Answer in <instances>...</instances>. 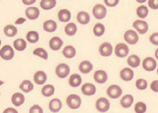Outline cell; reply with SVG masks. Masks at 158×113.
I'll return each mask as SVG.
<instances>
[{"instance_id": "1", "label": "cell", "mask_w": 158, "mask_h": 113, "mask_svg": "<svg viewBox=\"0 0 158 113\" xmlns=\"http://www.w3.org/2000/svg\"><path fill=\"white\" fill-rule=\"evenodd\" d=\"M66 102L69 107L71 109H77L81 107L82 100L81 97L76 94H72L68 96Z\"/></svg>"}, {"instance_id": "2", "label": "cell", "mask_w": 158, "mask_h": 113, "mask_svg": "<svg viewBox=\"0 0 158 113\" xmlns=\"http://www.w3.org/2000/svg\"><path fill=\"white\" fill-rule=\"evenodd\" d=\"M15 55L14 49L9 45L3 46L0 49V56L5 60H10L14 58Z\"/></svg>"}, {"instance_id": "3", "label": "cell", "mask_w": 158, "mask_h": 113, "mask_svg": "<svg viewBox=\"0 0 158 113\" xmlns=\"http://www.w3.org/2000/svg\"><path fill=\"white\" fill-rule=\"evenodd\" d=\"M70 69L69 66L64 63H61L57 65L56 68L55 72L57 77L60 79H64L70 73Z\"/></svg>"}, {"instance_id": "4", "label": "cell", "mask_w": 158, "mask_h": 113, "mask_svg": "<svg viewBox=\"0 0 158 113\" xmlns=\"http://www.w3.org/2000/svg\"><path fill=\"white\" fill-rule=\"evenodd\" d=\"M107 14V10L106 7L102 4L96 5L92 9V14L94 18L97 19H104Z\"/></svg>"}, {"instance_id": "5", "label": "cell", "mask_w": 158, "mask_h": 113, "mask_svg": "<svg viewBox=\"0 0 158 113\" xmlns=\"http://www.w3.org/2000/svg\"><path fill=\"white\" fill-rule=\"evenodd\" d=\"M124 39L128 44L134 45L139 41V35L134 30H128L124 33Z\"/></svg>"}, {"instance_id": "6", "label": "cell", "mask_w": 158, "mask_h": 113, "mask_svg": "<svg viewBox=\"0 0 158 113\" xmlns=\"http://www.w3.org/2000/svg\"><path fill=\"white\" fill-rule=\"evenodd\" d=\"M110 107V102L106 98H99L96 102V108L100 112H106Z\"/></svg>"}, {"instance_id": "7", "label": "cell", "mask_w": 158, "mask_h": 113, "mask_svg": "<svg viewBox=\"0 0 158 113\" xmlns=\"http://www.w3.org/2000/svg\"><path fill=\"white\" fill-rule=\"evenodd\" d=\"M123 93V90L120 86L116 84H113L108 88L106 90V94L110 98L116 99L121 96Z\"/></svg>"}, {"instance_id": "8", "label": "cell", "mask_w": 158, "mask_h": 113, "mask_svg": "<svg viewBox=\"0 0 158 113\" xmlns=\"http://www.w3.org/2000/svg\"><path fill=\"white\" fill-rule=\"evenodd\" d=\"M114 53L118 57L124 58L129 53V48L125 43H119L115 47Z\"/></svg>"}, {"instance_id": "9", "label": "cell", "mask_w": 158, "mask_h": 113, "mask_svg": "<svg viewBox=\"0 0 158 113\" xmlns=\"http://www.w3.org/2000/svg\"><path fill=\"white\" fill-rule=\"evenodd\" d=\"M133 27L141 35L145 34L148 30V25L145 21L138 19L132 24Z\"/></svg>"}, {"instance_id": "10", "label": "cell", "mask_w": 158, "mask_h": 113, "mask_svg": "<svg viewBox=\"0 0 158 113\" xmlns=\"http://www.w3.org/2000/svg\"><path fill=\"white\" fill-rule=\"evenodd\" d=\"M142 66L143 69L147 72H152L157 67V62L154 58L148 56L143 60Z\"/></svg>"}, {"instance_id": "11", "label": "cell", "mask_w": 158, "mask_h": 113, "mask_svg": "<svg viewBox=\"0 0 158 113\" xmlns=\"http://www.w3.org/2000/svg\"><path fill=\"white\" fill-rule=\"evenodd\" d=\"M99 52L103 56H109L112 54L113 47L112 45L108 42H105L100 45L99 48Z\"/></svg>"}, {"instance_id": "12", "label": "cell", "mask_w": 158, "mask_h": 113, "mask_svg": "<svg viewBox=\"0 0 158 113\" xmlns=\"http://www.w3.org/2000/svg\"><path fill=\"white\" fill-rule=\"evenodd\" d=\"M81 91L83 94L86 96H92L96 93V88L95 85L92 83H85L82 86Z\"/></svg>"}, {"instance_id": "13", "label": "cell", "mask_w": 158, "mask_h": 113, "mask_svg": "<svg viewBox=\"0 0 158 113\" xmlns=\"http://www.w3.org/2000/svg\"><path fill=\"white\" fill-rule=\"evenodd\" d=\"M25 15L28 19L35 20L39 18L40 11L37 7L29 6L25 10Z\"/></svg>"}, {"instance_id": "14", "label": "cell", "mask_w": 158, "mask_h": 113, "mask_svg": "<svg viewBox=\"0 0 158 113\" xmlns=\"http://www.w3.org/2000/svg\"><path fill=\"white\" fill-rule=\"evenodd\" d=\"M94 79L97 83L102 84L107 81L108 75L104 70H97L94 73Z\"/></svg>"}, {"instance_id": "15", "label": "cell", "mask_w": 158, "mask_h": 113, "mask_svg": "<svg viewBox=\"0 0 158 113\" xmlns=\"http://www.w3.org/2000/svg\"><path fill=\"white\" fill-rule=\"evenodd\" d=\"M63 107V104L59 98H53L50 101L48 104L49 110L52 112L57 113Z\"/></svg>"}, {"instance_id": "16", "label": "cell", "mask_w": 158, "mask_h": 113, "mask_svg": "<svg viewBox=\"0 0 158 113\" xmlns=\"http://www.w3.org/2000/svg\"><path fill=\"white\" fill-rule=\"evenodd\" d=\"M121 79L126 82L131 81L134 76V73L131 68H125L122 69L119 73Z\"/></svg>"}, {"instance_id": "17", "label": "cell", "mask_w": 158, "mask_h": 113, "mask_svg": "<svg viewBox=\"0 0 158 113\" xmlns=\"http://www.w3.org/2000/svg\"><path fill=\"white\" fill-rule=\"evenodd\" d=\"M63 45V40L59 37H53L49 41L50 48L54 51L60 50Z\"/></svg>"}, {"instance_id": "18", "label": "cell", "mask_w": 158, "mask_h": 113, "mask_svg": "<svg viewBox=\"0 0 158 113\" xmlns=\"http://www.w3.org/2000/svg\"><path fill=\"white\" fill-rule=\"evenodd\" d=\"M25 101V98L24 95L22 93H16L12 95V98H11V102L12 104L16 106V107H19V106L22 105Z\"/></svg>"}, {"instance_id": "19", "label": "cell", "mask_w": 158, "mask_h": 113, "mask_svg": "<svg viewBox=\"0 0 158 113\" xmlns=\"http://www.w3.org/2000/svg\"><path fill=\"white\" fill-rule=\"evenodd\" d=\"M47 80V75L44 71H38L34 75V81L38 85L44 84Z\"/></svg>"}, {"instance_id": "20", "label": "cell", "mask_w": 158, "mask_h": 113, "mask_svg": "<svg viewBox=\"0 0 158 113\" xmlns=\"http://www.w3.org/2000/svg\"><path fill=\"white\" fill-rule=\"evenodd\" d=\"M43 28H44V30L45 32L48 33H52L57 30V25L55 21L48 19L44 23Z\"/></svg>"}, {"instance_id": "21", "label": "cell", "mask_w": 158, "mask_h": 113, "mask_svg": "<svg viewBox=\"0 0 158 113\" xmlns=\"http://www.w3.org/2000/svg\"><path fill=\"white\" fill-rule=\"evenodd\" d=\"M93 69L92 64L89 60H83L79 65V70L83 74H87L92 72Z\"/></svg>"}, {"instance_id": "22", "label": "cell", "mask_w": 158, "mask_h": 113, "mask_svg": "<svg viewBox=\"0 0 158 113\" xmlns=\"http://www.w3.org/2000/svg\"><path fill=\"white\" fill-rule=\"evenodd\" d=\"M72 14L70 10L63 9L60 10L58 12V14H57V18H58V19L60 21L63 23H67L68 21H69L71 19Z\"/></svg>"}, {"instance_id": "23", "label": "cell", "mask_w": 158, "mask_h": 113, "mask_svg": "<svg viewBox=\"0 0 158 113\" xmlns=\"http://www.w3.org/2000/svg\"><path fill=\"white\" fill-rule=\"evenodd\" d=\"M81 82H82L81 76H80V75L77 74V73H74L73 75H71L69 80V85L73 88L79 87L81 84Z\"/></svg>"}, {"instance_id": "24", "label": "cell", "mask_w": 158, "mask_h": 113, "mask_svg": "<svg viewBox=\"0 0 158 113\" xmlns=\"http://www.w3.org/2000/svg\"><path fill=\"white\" fill-rule=\"evenodd\" d=\"M77 20L81 25H87L90 21V16L88 12L80 11L77 15Z\"/></svg>"}, {"instance_id": "25", "label": "cell", "mask_w": 158, "mask_h": 113, "mask_svg": "<svg viewBox=\"0 0 158 113\" xmlns=\"http://www.w3.org/2000/svg\"><path fill=\"white\" fill-rule=\"evenodd\" d=\"M62 53L65 58L73 59L76 55V49L74 46L68 45L63 49Z\"/></svg>"}, {"instance_id": "26", "label": "cell", "mask_w": 158, "mask_h": 113, "mask_svg": "<svg viewBox=\"0 0 158 113\" xmlns=\"http://www.w3.org/2000/svg\"><path fill=\"white\" fill-rule=\"evenodd\" d=\"M134 99L133 96L128 94L125 95L121 99L120 103H121V105L122 106V107H123L125 109H128L131 107L132 103H134Z\"/></svg>"}, {"instance_id": "27", "label": "cell", "mask_w": 158, "mask_h": 113, "mask_svg": "<svg viewBox=\"0 0 158 113\" xmlns=\"http://www.w3.org/2000/svg\"><path fill=\"white\" fill-rule=\"evenodd\" d=\"M4 33L6 37H13L18 33V28L12 25H8L4 28Z\"/></svg>"}, {"instance_id": "28", "label": "cell", "mask_w": 158, "mask_h": 113, "mask_svg": "<svg viewBox=\"0 0 158 113\" xmlns=\"http://www.w3.org/2000/svg\"><path fill=\"white\" fill-rule=\"evenodd\" d=\"M19 89L24 93H28L34 89V85L29 80H25L20 84Z\"/></svg>"}, {"instance_id": "29", "label": "cell", "mask_w": 158, "mask_h": 113, "mask_svg": "<svg viewBox=\"0 0 158 113\" xmlns=\"http://www.w3.org/2000/svg\"><path fill=\"white\" fill-rule=\"evenodd\" d=\"M141 63L140 58L136 55H131L127 59V64L131 68H138Z\"/></svg>"}, {"instance_id": "30", "label": "cell", "mask_w": 158, "mask_h": 113, "mask_svg": "<svg viewBox=\"0 0 158 113\" xmlns=\"http://www.w3.org/2000/svg\"><path fill=\"white\" fill-rule=\"evenodd\" d=\"M13 46L14 49H16L17 51L21 52V51H24L27 48V44L25 39L19 38V39H16L14 41Z\"/></svg>"}, {"instance_id": "31", "label": "cell", "mask_w": 158, "mask_h": 113, "mask_svg": "<svg viewBox=\"0 0 158 113\" xmlns=\"http://www.w3.org/2000/svg\"><path fill=\"white\" fill-rule=\"evenodd\" d=\"M55 93V88L53 85L47 84L43 87L41 93L45 97H50L52 96Z\"/></svg>"}, {"instance_id": "32", "label": "cell", "mask_w": 158, "mask_h": 113, "mask_svg": "<svg viewBox=\"0 0 158 113\" xmlns=\"http://www.w3.org/2000/svg\"><path fill=\"white\" fill-rule=\"evenodd\" d=\"M105 27L103 24L101 23H96L94 28H93V33H94L96 37H102L105 33Z\"/></svg>"}, {"instance_id": "33", "label": "cell", "mask_w": 158, "mask_h": 113, "mask_svg": "<svg viewBox=\"0 0 158 113\" xmlns=\"http://www.w3.org/2000/svg\"><path fill=\"white\" fill-rule=\"evenodd\" d=\"M56 1L55 0H42L40 2V6L41 9L45 10H49L56 6Z\"/></svg>"}, {"instance_id": "34", "label": "cell", "mask_w": 158, "mask_h": 113, "mask_svg": "<svg viewBox=\"0 0 158 113\" xmlns=\"http://www.w3.org/2000/svg\"><path fill=\"white\" fill-rule=\"evenodd\" d=\"M26 38L28 42H29L30 43L34 44L40 39V35L38 32L36 31H30L27 33Z\"/></svg>"}, {"instance_id": "35", "label": "cell", "mask_w": 158, "mask_h": 113, "mask_svg": "<svg viewBox=\"0 0 158 113\" xmlns=\"http://www.w3.org/2000/svg\"><path fill=\"white\" fill-rule=\"evenodd\" d=\"M77 31V27L74 23H69L64 27V32L69 36H73Z\"/></svg>"}, {"instance_id": "36", "label": "cell", "mask_w": 158, "mask_h": 113, "mask_svg": "<svg viewBox=\"0 0 158 113\" xmlns=\"http://www.w3.org/2000/svg\"><path fill=\"white\" fill-rule=\"evenodd\" d=\"M136 14L141 19H145L147 17L148 14V7L145 5H141L136 9Z\"/></svg>"}, {"instance_id": "37", "label": "cell", "mask_w": 158, "mask_h": 113, "mask_svg": "<svg viewBox=\"0 0 158 113\" xmlns=\"http://www.w3.org/2000/svg\"><path fill=\"white\" fill-rule=\"evenodd\" d=\"M33 55L38 56L40 58L44 59V60H47L48 56V53L45 50V49L44 48H40V47L35 48L34 49V50L33 51Z\"/></svg>"}, {"instance_id": "38", "label": "cell", "mask_w": 158, "mask_h": 113, "mask_svg": "<svg viewBox=\"0 0 158 113\" xmlns=\"http://www.w3.org/2000/svg\"><path fill=\"white\" fill-rule=\"evenodd\" d=\"M147 109V105L143 102H138L134 106V111L135 113H145Z\"/></svg>"}, {"instance_id": "39", "label": "cell", "mask_w": 158, "mask_h": 113, "mask_svg": "<svg viewBox=\"0 0 158 113\" xmlns=\"http://www.w3.org/2000/svg\"><path fill=\"white\" fill-rule=\"evenodd\" d=\"M135 86L139 90H145L148 86L147 81L144 79H139L135 82Z\"/></svg>"}, {"instance_id": "40", "label": "cell", "mask_w": 158, "mask_h": 113, "mask_svg": "<svg viewBox=\"0 0 158 113\" xmlns=\"http://www.w3.org/2000/svg\"><path fill=\"white\" fill-rule=\"evenodd\" d=\"M29 113H44V110L40 105L35 104L32 105L30 108Z\"/></svg>"}, {"instance_id": "41", "label": "cell", "mask_w": 158, "mask_h": 113, "mask_svg": "<svg viewBox=\"0 0 158 113\" xmlns=\"http://www.w3.org/2000/svg\"><path fill=\"white\" fill-rule=\"evenodd\" d=\"M149 41L155 46H158V32L153 33L149 37Z\"/></svg>"}, {"instance_id": "42", "label": "cell", "mask_w": 158, "mask_h": 113, "mask_svg": "<svg viewBox=\"0 0 158 113\" xmlns=\"http://www.w3.org/2000/svg\"><path fill=\"white\" fill-rule=\"evenodd\" d=\"M148 5L150 9L153 10L158 9V0H149Z\"/></svg>"}, {"instance_id": "43", "label": "cell", "mask_w": 158, "mask_h": 113, "mask_svg": "<svg viewBox=\"0 0 158 113\" xmlns=\"http://www.w3.org/2000/svg\"><path fill=\"white\" fill-rule=\"evenodd\" d=\"M105 5L109 7L116 6L119 2V0H105Z\"/></svg>"}, {"instance_id": "44", "label": "cell", "mask_w": 158, "mask_h": 113, "mask_svg": "<svg viewBox=\"0 0 158 113\" xmlns=\"http://www.w3.org/2000/svg\"><path fill=\"white\" fill-rule=\"evenodd\" d=\"M150 89L156 93H158V80H154L150 84Z\"/></svg>"}, {"instance_id": "45", "label": "cell", "mask_w": 158, "mask_h": 113, "mask_svg": "<svg viewBox=\"0 0 158 113\" xmlns=\"http://www.w3.org/2000/svg\"><path fill=\"white\" fill-rule=\"evenodd\" d=\"M3 113H19V112L16 109H14L13 107H8L3 111Z\"/></svg>"}, {"instance_id": "46", "label": "cell", "mask_w": 158, "mask_h": 113, "mask_svg": "<svg viewBox=\"0 0 158 113\" xmlns=\"http://www.w3.org/2000/svg\"><path fill=\"white\" fill-rule=\"evenodd\" d=\"M26 21V19L24 18H18L16 21H15V24L16 25H21L23 24Z\"/></svg>"}, {"instance_id": "47", "label": "cell", "mask_w": 158, "mask_h": 113, "mask_svg": "<svg viewBox=\"0 0 158 113\" xmlns=\"http://www.w3.org/2000/svg\"><path fill=\"white\" fill-rule=\"evenodd\" d=\"M22 2L25 5H31L35 3V0H23Z\"/></svg>"}, {"instance_id": "48", "label": "cell", "mask_w": 158, "mask_h": 113, "mask_svg": "<svg viewBox=\"0 0 158 113\" xmlns=\"http://www.w3.org/2000/svg\"><path fill=\"white\" fill-rule=\"evenodd\" d=\"M155 57L156 58L157 60H158V48L156 49V50L155 52Z\"/></svg>"}, {"instance_id": "49", "label": "cell", "mask_w": 158, "mask_h": 113, "mask_svg": "<svg viewBox=\"0 0 158 113\" xmlns=\"http://www.w3.org/2000/svg\"><path fill=\"white\" fill-rule=\"evenodd\" d=\"M146 2V0H143V1H139V0H138L137 2L138 3H145Z\"/></svg>"}, {"instance_id": "50", "label": "cell", "mask_w": 158, "mask_h": 113, "mask_svg": "<svg viewBox=\"0 0 158 113\" xmlns=\"http://www.w3.org/2000/svg\"><path fill=\"white\" fill-rule=\"evenodd\" d=\"M157 75H158V68H157Z\"/></svg>"}]
</instances>
